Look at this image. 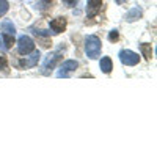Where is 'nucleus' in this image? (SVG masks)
I'll return each instance as SVG.
<instances>
[{
    "label": "nucleus",
    "instance_id": "f257e3e1",
    "mask_svg": "<svg viewBox=\"0 0 157 157\" xmlns=\"http://www.w3.org/2000/svg\"><path fill=\"white\" fill-rule=\"evenodd\" d=\"M85 50L90 58H98L101 54V39L98 36H88L85 41Z\"/></svg>",
    "mask_w": 157,
    "mask_h": 157
},
{
    "label": "nucleus",
    "instance_id": "f03ea898",
    "mask_svg": "<svg viewBox=\"0 0 157 157\" xmlns=\"http://www.w3.org/2000/svg\"><path fill=\"white\" fill-rule=\"evenodd\" d=\"M17 50L21 55H29L35 50V43L30 36H25L22 35L19 39H17Z\"/></svg>",
    "mask_w": 157,
    "mask_h": 157
},
{
    "label": "nucleus",
    "instance_id": "7ed1b4c3",
    "mask_svg": "<svg viewBox=\"0 0 157 157\" xmlns=\"http://www.w3.org/2000/svg\"><path fill=\"white\" fill-rule=\"evenodd\" d=\"M120 60H121V63L127 64V66H135V64L140 61V58H138V55L135 54V52L127 50V49L120 52Z\"/></svg>",
    "mask_w": 157,
    "mask_h": 157
},
{
    "label": "nucleus",
    "instance_id": "20e7f679",
    "mask_svg": "<svg viewBox=\"0 0 157 157\" xmlns=\"http://www.w3.org/2000/svg\"><path fill=\"white\" fill-rule=\"evenodd\" d=\"M39 57H41L39 50H33V52H32V55H30L29 58L17 61V63H16V66H19V68H33V66H36V64H38Z\"/></svg>",
    "mask_w": 157,
    "mask_h": 157
},
{
    "label": "nucleus",
    "instance_id": "39448f33",
    "mask_svg": "<svg viewBox=\"0 0 157 157\" xmlns=\"http://www.w3.org/2000/svg\"><path fill=\"white\" fill-rule=\"evenodd\" d=\"M61 54H63V49H60V50H57V52H54V54L49 55V58H47V61L44 64V71H43L44 74H49V69L55 68V64L61 60Z\"/></svg>",
    "mask_w": 157,
    "mask_h": 157
},
{
    "label": "nucleus",
    "instance_id": "423d86ee",
    "mask_svg": "<svg viewBox=\"0 0 157 157\" xmlns=\"http://www.w3.org/2000/svg\"><path fill=\"white\" fill-rule=\"evenodd\" d=\"M77 66H78V63H77V61H74V60H68V61H64V63L61 64V68H60V71H58V74H57V75H58V77H68L71 71L77 69Z\"/></svg>",
    "mask_w": 157,
    "mask_h": 157
},
{
    "label": "nucleus",
    "instance_id": "0eeeda50",
    "mask_svg": "<svg viewBox=\"0 0 157 157\" xmlns=\"http://www.w3.org/2000/svg\"><path fill=\"white\" fill-rule=\"evenodd\" d=\"M101 6H102V0H88V3H86V14H88V17H94L101 11Z\"/></svg>",
    "mask_w": 157,
    "mask_h": 157
},
{
    "label": "nucleus",
    "instance_id": "6e6552de",
    "mask_svg": "<svg viewBox=\"0 0 157 157\" xmlns=\"http://www.w3.org/2000/svg\"><path fill=\"white\" fill-rule=\"evenodd\" d=\"M50 29L54 33H61L66 29V17H57L50 22Z\"/></svg>",
    "mask_w": 157,
    "mask_h": 157
},
{
    "label": "nucleus",
    "instance_id": "1a4fd4ad",
    "mask_svg": "<svg viewBox=\"0 0 157 157\" xmlns=\"http://www.w3.org/2000/svg\"><path fill=\"white\" fill-rule=\"evenodd\" d=\"M0 29H2L6 35L14 36V33H16V27H14V24H13L11 21H3L2 24H0Z\"/></svg>",
    "mask_w": 157,
    "mask_h": 157
},
{
    "label": "nucleus",
    "instance_id": "9d476101",
    "mask_svg": "<svg viewBox=\"0 0 157 157\" xmlns=\"http://www.w3.org/2000/svg\"><path fill=\"white\" fill-rule=\"evenodd\" d=\"M140 17H141V10L140 8H132L126 14V21H129V22H134V21H137Z\"/></svg>",
    "mask_w": 157,
    "mask_h": 157
},
{
    "label": "nucleus",
    "instance_id": "9b49d317",
    "mask_svg": "<svg viewBox=\"0 0 157 157\" xmlns=\"http://www.w3.org/2000/svg\"><path fill=\"white\" fill-rule=\"evenodd\" d=\"M33 33H35V36H38V38H41L43 39V47H49L50 44H49V36H50V33H47L46 30H33Z\"/></svg>",
    "mask_w": 157,
    "mask_h": 157
},
{
    "label": "nucleus",
    "instance_id": "f8f14e48",
    "mask_svg": "<svg viewBox=\"0 0 157 157\" xmlns=\"http://www.w3.org/2000/svg\"><path fill=\"white\" fill-rule=\"evenodd\" d=\"M112 69H113L112 60H110L109 57H104V58L101 60V71H102V72H105V74H109Z\"/></svg>",
    "mask_w": 157,
    "mask_h": 157
},
{
    "label": "nucleus",
    "instance_id": "ddd939ff",
    "mask_svg": "<svg viewBox=\"0 0 157 157\" xmlns=\"http://www.w3.org/2000/svg\"><path fill=\"white\" fill-rule=\"evenodd\" d=\"M140 49H141L143 57H145L146 60H151V57H152V47H151V44L143 43V44H140Z\"/></svg>",
    "mask_w": 157,
    "mask_h": 157
},
{
    "label": "nucleus",
    "instance_id": "4468645a",
    "mask_svg": "<svg viewBox=\"0 0 157 157\" xmlns=\"http://www.w3.org/2000/svg\"><path fill=\"white\" fill-rule=\"evenodd\" d=\"M2 39H3V44H5V49H11L13 43H14V36H13V35H6V33H5V36H3Z\"/></svg>",
    "mask_w": 157,
    "mask_h": 157
},
{
    "label": "nucleus",
    "instance_id": "2eb2a0df",
    "mask_svg": "<svg viewBox=\"0 0 157 157\" xmlns=\"http://www.w3.org/2000/svg\"><path fill=\"white\" fill-rule=\"evenodd\" d=\"M8 8H10V3L6 2V0H0V17H2L3 14H6Z\"/></svg>",
    "mask_w": 157,
    "mask_h": 157
},
{
    "label": "nucleus",
    "instance_id": "dca6fc26",
    "mask_svg": "<svg viewBox=\"0 0 157 157\" xmlns=\"http://www.w3.org/2000/svg\"><path fill=\"white\" fill-rule=\"evenodd\" d=\"M8 66V60H6V55L0 52V69H6Z\"/></svg>",
    "mask_w": 157,
    "mask_h": 157
},
{
    "label": "nucleus",
    "instance_id": "f3484780",
    "mask_svg": "<svg viewBox=\"0 0 157 157\" xmlns=\"http://www.w3.org/2000/svg\"><path fill=\"white\" fill-rule=\"evenodd\" d=\"M109 39H110L112 43L118 41V39H120V35H118V30H112V32L109 33Z\"/></svg>",
    "mask_w": 157,
    "mask_h": 157
},
{
    "label": "nucleus",
    "instance_id": "a211bd4d",
    "mask_svg": "<svg viewBox=\"0 0 157 157\" xmlns=\"http://www.w3.org/2000/svg\"><path fill=\"white\" fill-rule=\"evenodd\" d=\"M63 2H64V3H66L68 6H74V5L77 3V0H63Z\"/></svg>",
    "mask_w": 157,
    "mask_h": 157
},
{
    "label": "nucleus",
    "instance_id": "6ab92c4d",
    "mask_svg": "<svg viewBox=\"0 0 157 157\" xmlns=\"http://www.w3.org/2000/svg\"><path fill=\"white\" fill-rule=\"evenodd\" d=\"M0 47L5 49V44H3V39H2V36H0Z\"/></svg>",
    "mask_w": 157,
    "mask_h": 157
},
{
    "label": "nucleus",
    "instance_id": "aec40b11",
    "mask_svg": "<svg viewBox=\"0 0 157 157\" xmlns=\"http://www.w3.org/2000/svg\"><path fill=\"white\" fill-rule=\"evenodd\" d=\"M124 2H127V0H116V3H124Z\"/></svg>",
    "mask_w": 157,
    "mask_h": 157
},
{
    "label": "nucleus",
    "instance_id": "412c9836",
    "mask_svg": "<svg viewBox=\"0 0 157 157\" xmlns=\"http://www.w3.org/2000/svg\"><path fill=\"white\" fill-rule=\"evenodd\" d=\"M44 2H47V3H49V2H52V0H44Z\"/></svg>",
    "mask_w": 157,
    "mask_h": 157
}]
</instances>
